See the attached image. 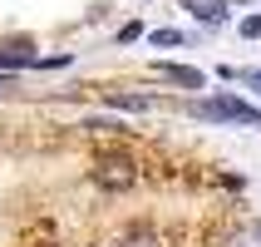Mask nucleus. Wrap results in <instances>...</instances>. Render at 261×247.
Here are the masks:
<instances>
[{
	"mask_svg": "<svg viewBox=\"0 0 261 247\" xmlns=\"http://www.w3.org/2000/svg\"><path fill=\"white\" fill-rule=\"evenodd\" d=\"M242 35H247V40H261V15H247V20H242Z\"/></svg>",
	"mask_w": 261,
	"mask_h": 247,
	"instance_id": "9",
	"label": "nucleus"
},
{
	"mask_svg": "<svg viewBox=\"0 0 261 247\" xmlns=\"http://www.w3.org/2000/svg\"><path fill=\"white\" fill-rule=\"evenodd\" d=\"M192 119H212V124H242V129H261V109H251L237 94H217V99H192L188 104Z\"/></svg>",
	"mask_w": 261,
	"mask_h": 247,
	"instance_id": "1",
	"label": "nucleus"
},
{
	"mask_svg": "<svg viewBox=\"0 0 261 247\" xmlns=\"http://www.w3.org/2000/svg\"><path fill=\"white\" fill-rule=\"evenodd\" d=\"M89 178L99 183L103 193H128L133 188V159H118V153H103L94 168H89Z\"/></svg>",
	"mask_w": 261,
	"mask_h": 247,
	"instance_id": "2",
	"label": "nucleus"
},
{
	"mask_svg": "<svg viewBox=\"0 0 261 247\" xmlns=\"http://www.w3.org/2000/svg\"><path fill=\"white\" fill-rule=\"evenodd\" d=\"M5 89H10V74H0V94H5Z\"/></svg>",
	"mask_w": 261,
	"mask_h": 247,
	"instance_id": "12",
	"label": "nucleus"
},
{
	"mask_svg": "<svg viewBox=\"0 0 261 247\" xmlns=\"http://www.w3.org/2000/svg\"><path fill=\"white\" fill-rule=\"evenodd\" d=\"M153 70L168 79V84H182V89H202V70H188V64H153Z\"/></svg>",
	"mask_w": 261,
	"mask_h": 247,
	"instance_id": "3",
	"label": "nucleus"
},
{
	"mask_svg": "<svg viewBox=\"0 0 261 247\" xmlns=\"http://www.w3.org/2000/svg\"><path fill=\"white\" fill-rule=\"evenodd\" d=\"M84 129H99V133H123V124H114V119H89Z\"/></svg>",
	"mask_w": 261,
	"mask_h": 247,
	"instance_id": "7",
	"label": "nucleus"
},
{
	"mask_svg": "<svg viewBox=\"0 0 261 247\" xmlns=\"http://www.w3.org/2000/svg\"><path fill=\"white\" fill-rule=\"evenodd\" d=\"M188 10L202 20V25H227V5L222 0H188Z\"/></svg>",
	"mask_w": 261,
	"mask_h": 247,
	"instance_id": "5",
	"label": "nucleus"
},
{
	"mask_svg": "<svg viewBox=\"0 0 261 247\" xmlns=\"http://www.w3.org/2000/svg\"><path fill=\"white\" fill-rule=\"evenodd\" d=\"M114 247H163V242H158V233H148V228H133V233H128V237H118Z\"/></svg>",
	"mask_w": 261,
	"mask_h": 247,
	"instance_id": "6",
	"label": "nucleus"
},
{
	"mask_svg": "<svg viewBox=\"0 0 261 247\" xmlns=\"http://www.w3.org/2000/svg\"><path fill=\"white\" fill-rule=\"evenodd\" d=\"M103 104L109 109H123V114H148L153 109V99H143V94H118V89H103Z\"/></svg>",
	"mask_w": 261,
	"mask_h": 247,
	"instance_id": "4",
	"label": "nucleus"
},
{
	"mask_svg": "<svg viewBox=\"0 0 261 247\" xmlns=\"http://www.w3.org/2000/svg\"><path fill=\"white\" fill-rule=\"evenodd\" d=\"M237 79H242V84H251L261 94V70H237Z\"/></svg>",
	"mask_w": 261,
	"mask_h": 247,
	"instance_id": "10",
	"label": "nucleus"
},
{
	"mask_svg": "<svg viewBox=\"0 0 261 247\" xmlns=\"http://www.w3.org/2000/svg\"><path fill=\"white\" fill-rule=\"evenodd\" d=\"M247 237H251V242H261V222H251V228H247Z\"/></svg>",
	"mask_w": 261,
	"mask_h": 247,
	"instance_id": "11",
	"label": "nucleus"
},
{
	"mask_svg": "<svg viewBox=\"0 0 261 247\" xmlns=\"http://www.w3.org/2000/svg\"><path fill=\"white\" fill-rule=\"evenodd\" d=\"M148 40H153V44H182V35H177V30H153Z\"/></svg>",
	"mask_w": 261,
	"mask_h": 247,
	"instance_id": "8",
	"label": "nucleus"
}]
</instances>
